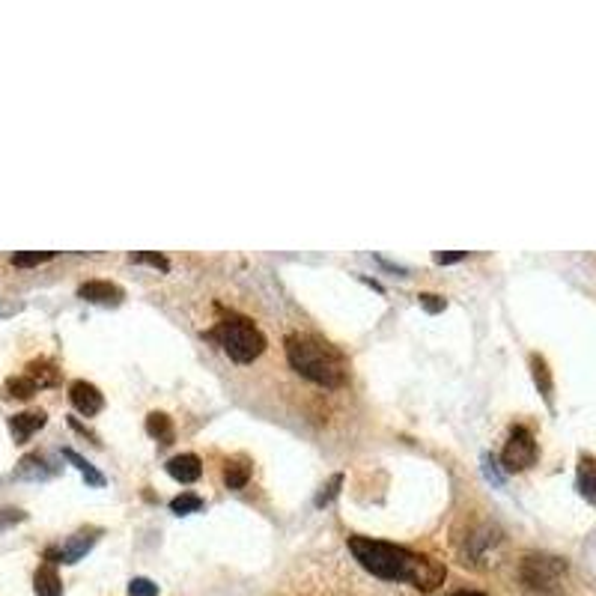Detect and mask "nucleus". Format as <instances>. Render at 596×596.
<instances>
[{"label":"nucleus","mask_w":596,"mask_h":596,"mask_svg":"<svg viewBox=\"0 0 596 596\" xmlns=\"http://www.w3.org/2000/svg\"><path fill=\"white\" fill-rule=\"evenodd\" d=\"M349 552L355 555V561L373 573L376 579L385 582H406L424 594L436 591L439 585H445L447 570L442 561L430 558V555H418L409 552L403 546L385 543V540H373V537H349Z\"/></svg>","instance_id":"nucleus-1"},{"label":"nucleus","mask_w":596,"mask_h":596,"mask_svg":"<svg viewBox=\"0 0 596 596\" xmlns=\"http://www.w3.org/2000/svg\"><path fill=\"white\" fill-rule=\"evenodd\" d=\"M287 358L293 370L304 379L322 388H340L346 382V361L337 349L322 343L313 334H290L287 337Z\"/></svg>","instance_id":"nucleus-2"},{"label":"nucleus","mask_w":596,"mask_h":596,"mask_svg":"<svg viewBox=\"0 0 596 596\" xmlns=\"http://www.w3.org/2000/svg\"><path fill=\"white\" fill-rule=\"evenodd\" d=\"M209 340H215L236 364H251V361H257V358L266 352V337H263V331H260L251 319L236 316V313L224 316V319L209 331Z\"/></svg>","instance_id":"nucleus-3"},{"label":"nucleus","mask_w":596,"mask_h":596,"mask_svg":"<svg viewBox=\"0 0 596 596\" xmlns=\"http://www.w3.org/2000/svg\"><path fill=\"white\" fill-rule=\"evenodd\" d=\"M567 573H570V567L558 555H525L522 564H519L522 585L546 596H558L564 591Z\"/></svg>","instance_id":"nucleus-4"},{"label":"nucleus","mask_w":596,"mask_h":596,"mask_svg":"<svg viewBox=\"0 0 596 596\" xmlns=\"http://www.w3.org/2000/svg\"><path fill=\"white\" fill-rule=\"evenodd\" d=\"M537 456H540V447H537L534 433L528 427H513L504 442V450H501L504 471H525L537 462Z\"/></svg>","instance_id":"nucleus-5"},{"label":"nucleus","mask_w":596,"mask_h":596,"mask_svg":"<svg viewBox=\"0 0 596 596\" xmlns=\"http://www.w3.org/2000/svg\"><path fill=\"white\" fill-rule=\"evenodd\" d=\"M501 531L489 522H480V525H471L468 534L462 537L459 543V555H462V564H480L486 561L498 546H501Z\"/></svg>","instance_id":"nucleus-6"},{"label":"nucleus","mask_w":596,"mask_h":596,"mask_svg":"<svg viewBox=\"0 0 596 596\" xmlns=\"http://www.w3.org/2000/svg\"><path fill=\"white\" fill-rule=\"evenodd\" d=\"M99 540V528H90V531H78L63 549H48L45 552V561L48 564H78Z\"/></svg>","instance_id":"nucleus-7"},{"label":"nucleus","mask_w":596,"mask_h":596,"mask_svg":"<svg viewBox=\"0 0 596 596\" xmlns=\"http://www.w3.org/2000/svg\"><path fill=\"white\" fill-rule=\"evenodd\" d=\"M69 400H72V406H75L84 418H93V415H99V412L105 409V394H102L96 385L84 382V379L69 385Z\"/></svg>","instance_id":"nucleus-8"},{"label":"nucleus","mask_w":596,"mask_h":596,"mask_svg":"<svg viewBox=\"0 0 596 596\" xmlns=\"http://www.w3.org/2000/svg\"><path fill=\"white\" fill-rule=\"evenodd\" d=\"M167 474L179 483H194V480L203 477V462L194 453H182V456H173L167 462Z\"/></svg>","instance_id":"nucleus-9"},{"label":"nucleus","mask_w":596,"mask_h":596,"mask_svg":"<svg viewBox=\"0 0 596 596\" xmlns=\"http://www.w3.org/2000/svg\"><path fill=\"white\" fill-rule=\"evenodd\" d=\"M45 421H48V415L45 412H21V415H12L9 418V430H12V439L21 445V442H27L33 433H39L42 427H45Z\"/></svg>","instance_id":"nucleus-10"},{"label":"nucleus","mask_w":596,"mask_h":596,"mask_svg":"<svg viewBox=\"0 0 596 596\" xmlns=\"http://www.w3.org/2000/svg\"><path fill=\"white\" fill-rule=\"evenodd\" d=\"M78 296L84 301H93V304H117V301H123V290L111 281H87V284H81Z\"/></svg>","instance_id":"nucleus-11"},{"label":"nucleus","mask_w":596,"mask_h":596,"mask_svg":"<svg viewBox=\"0 0 596 596\" xmlns=\"http://www.w3.org/2000/svg\"><path fill=\"white\" fill-rule=\"evenodd\" d=\"M33 591H36V596H63V582H60L54 564L45 561V564L36 570V576H33Z\"/></svg>","instance_id":"nucleus-12"},{"label":"nucleus","mask_w":596,"mask_h":596,"mask_svg":"<svg viewBox=\"0 0 596 596\" xmlns=\"http://www.w3.org/2000/svg\"><path fill=\"white\" fill-rule=\"evenodd\" d=\"M24 376L36 385V391H39V388H51V385L60 382V370H57L51 361H33V364L27 367Z\"/></svg>","instance_id":"nucleus-13"},{"label":"nucleus","mask_w":596,"mask_h":596,"mask_svg":"<svg viewBox=\"0 0 596 596\" xmlns=\"http://www.w3.org/2000/svg\"><path fill=\"white\" fill-rule=\"evenodd\" d=\"M531 373H534V382H537V388H540L543 400H546V403H552V391H555V385H552V373H549V364H546V358H543V355H531Z\"/></svg>","instance_id":"nucleus-14"},{"label":"nucleus","mask_w":596,"mask_h":596,"mask_svg":"<svg viewBox=\"0 0 596 596\" xmlns=\"http://www.w3.org/2000/svg\"><path fill=\"white\" fill-rule=\"evenodd\" d=\"M54 474V468H48V462L42 459V456H24L21 462H18V477H24V480H45V477H51Z\"/></svg>","instance_id":"nucleus-15"},{"label":"nucleus","mask_w":596,"mask_h":596,"mask_svg":"<svg viewBox=\"0 0 596 596\" xmlns=\"http://www.w3.org/2000/svg\"><path fill=\"white\" fill-rule=\"evenodd\" d=\"M248 480H251V465H248V459H233V462H227V468H224V483H227V489H245Z\"/></svg>","instance_id":"nucleus-16"},{"label":"nucleus","mask_w":596,"mask_h":596,"mask_svg":"<svg viewBox=\"0 0 596 596\" xmlns=\"http://www.w3.org/2000/svg\"><path fill=\"white\" fill-rule=\"evenodd\" d=\"M147 433L155 439V442H161V445H170L173 442V424H170V418L167 415H161V412H152L147 418Z\"/></svg>","instance_id":"nucleus-17"},{"label":"nucleus","mask_w":596,"mask_h":596,"mask_svg":"<svg viewBox=\"0 0 596 596\" xmlns=\"http://www.w3.org/2000/svg\"><path fill=\"white\" fill-rule=\"evenodd\" d=\"M63 456H66V459H69V462H72V465L87 477V483H90V486H105V477H102V474H99V471H96L84 456H78L72 447H66V450H63Z\"/></svg>","instance_id":"nucleus-18"},{"label":"nucleus","mask_w":596,"mask_h":596,"mask_svg":"<svg viewBox=\"0 0 596 596\" xmlns=\"http://www.w3.org/2000/svg\"><path fill=\"white\" fill-rule=\"evenodd\" d=\"M579 489L596 501V459H591V456H585L582 465H579Z\"/></svg>","instance_id":"nucleus-19"},{"label":"nucleus","mask_w":596,"mask_h":596,"mask_svg":"<svg viewBox=\"0 0 596 596\" xmlns=\"http://www.w3.org/2000/svg\"><path fill=\"white\" fill-rule=\"evenodd\" d=\"M6 394L9 397H18V400H30L36 394V385L27 376H15V379L6 382Z\"/></svg>","instance_id":"nucleus-20"},{"label":"nucleus","mask_w":596,"mask_h":596,"mask_svg":"<svg viewBox=\"0 0 596 596\" xmlns=\"http://www.w3.org/2000/svg\"><path fill=\"white\" fill-rule=\"evenodd\" d=\"M340 486H343V474L337 471V474H331V480H328V483H322V489H319V495H316V507L331 504V501L337 498Z\"/></svg>","instance_id":"nucleus-21"},{"label":"nucleus","mask_w":596,"mask_h":596,"mask_svg":"<svg viewBox=\"0 0 596 596\" xmlns=\"http://www.w3.org/2000/svg\"><path fill=\"white\" fill-rule=\"evenodd\" d=\"M203 507V498L200 495H191V492H185V495H179V498H173L170 501V510L173 513H179V516H185V513H197Z\"/></svg>","instance_id":"nucleus-22"},{"label":"nucleus","mask_w":596,"mask_h":596,"mask_svg":"<svg viewBox=\"0 0 596 596\" xmlns=\"http://www.w3.org/2000/svg\"><path fill=\"white\" fill-rule=\"evenodd\" d=\"M48 260H54L51 251H30V254H15L12 257V266L27 269V266H39V263H48Z\"/></svg>","instance_id":"nucleus-23"},{"label":"nucleus","mask_w":596,"mask_h":596,"mask_svg":"<svg viewBox=\"0 0 596 596\" xmlns=\"http://www.w3.org/2000/svg\"><path fill=\"white\" fill-rule=\"evenodd\" d=\"M24 519H27V513H24V510H15V507H0V531H6V528L18 525V522H24Z\"/></svg>","instance_id":"nucleus-24"},{"label":"nucleus","mask_w":596,"mask_h":596,"mask_svg":"<svg viewBox=\"0 0 596 596\" xmlns=\"http://www.w3.org/2000/svg\"><path fill=\"white\" fill-rule=\"evenodd\" d=\"M132 263H147L152 269H161V272H167L170 269V263L161 257V254H147V251H141V254H132Z\"/></svg>","instance_id":"nucleus-25"},{"label":"nucleus","mask_w":596,"mask_h":596,"mask_svg":"<svg viewBox=\"0 0 596 596\" xmlns=\"http://www.w3.org/2000/svg\"><path fill=\"white\" fill-rule=\"evenodd\" d=\"M129 596H158V585L149 582V579H132Z\"/></svg>","instance_id":"nucleus-26"},{"label":"nucleus","mask_w":596,"mask_h":596,"mask_svg":"<svg viewBox=\"0 0 596 596\" xmlns=\"http://www.w3.org/2000/svg\"><path fill=\"white\" fill-rule=\"evenodd\" d=\"M421 304H424V307H427L430 313H442V310H445L447 301L442 296H430V293H427V296H421Z\"/></svg>","instance_id":"nucleus-27"},{"label":"nucleus","mask_w":596,"mask_h":596,"mask_svg":"<svg viewBox=\"0 0 596 596\" xmlns=\"http://www.w3.org/2000/svg\"><path fill=\"white\" fill-rule=\"evenodd\" d=\"M459 260H465V251H450V254H445V251H439V254H436V263H442V266H450V263H459Z\"/></svg>","instance_id":"nucleus-28"},{"label":"nucleus","mask_w":596,"mask_h":596,"mask_svg":"<svg viewBox=\"0 0 596 596\" xmlns=\"http://www.w3.org/2000/svg\"><path fill=\"white\" fill-rule=\"evenodd\" d=\"M450 596H486V594H480V591H459V594H450Z\"/></svg>","instance_id":"nucleus-29"}]
</instances>
